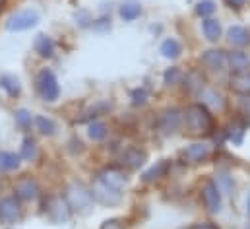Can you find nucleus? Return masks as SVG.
I'll list each match as a JSON object with an SVG mask.
<instances>
[{"mask_svg":"<svg viewBox=\"0 0 250 229\" xmlns=\"http://www.w3.org/2000/svg\"><path fill=\"white\" fill-rule=\"evenodd\" d=\"M85 136L93 144H103L111 136V126L103 118H95L85 124Z\"/></svg>","mask_w":250,"mask_h":229,"instance_id":"nucleus-27","label":"nucleus"},{"mask_svg":"<svg viewBox=\"0 0 250 229\" xmlns=\"http://www.w3.org/2000/svg\"><path fill=\"white\" fill-rule=\"evenodd\" d=\"M217 132H219V144L229 142L233 146H241L245 142V136H247V126L239 118H233L225 126L217 128Z\"/></svg>","mask_w":250,"mask_h":229,"instance_id":"nucleus-21","label":"nucleus"},{"mask_svg":"<svg viewBox=\"0 0 250 229\" xmlns=\"http://www.w3.org/2000/svg\"><path fill=\"white\" fill-rule=\"evenodd\" d=\"M202 33L208 43H217L223 37V25L217 18H206L202 20Z\"/></svg>","mask_w":250,"mask_h":229,"instance_id":"nucleus-31","label":"nucleus"},{"mask_svg":"<svg viewBox=\"0 0 250 229\" xmlns=\"http://www.w3.org/2000/svg\"><path fill=\"white\" fill-rule=\"evenodd\" d=\"M37 212L41 218H45L53 226H64L74 218V212L70 210L66 198L61 190H45L41 200L37 202Z\"/></svg>","mask_w":250,"mask_h":229,"instance_id":"nucleus-3","label":"nucleus"},{"mask_svg":"<svg viewBox=\"0 0 250 229\" xmlns=\"http://www.w3.org/2000/svg\"><path fill=\"white\" fill-rule=\"evenodd\" d=\"M61 192L64 194L74 216H87L93 212L95 202L91 196V188H89V183H85L83 179H80V177L66 179L62 183Z\"/></svg>","mask_w":250,"mask_h":229,"instance_id":"nucleus-2","label":"nucleus"},{"mask_svg":"<svg viewBox=\"0 0 250 229\" xmlns=\"http://www.w3.org/2000/svg\"><path fill=\"white\" fill-rule=\"evenodd\" d=\"M33 92L41 103L55 105L61 101V95H62L61 80L51 66H41L33 74Z\"/></svg>","mask_w":250,"mask_h":229,"instance_id":"nucleus-5","label":"nucleus"},{"mask_svg":"<svg viewBox=\"0 0 250 229\" xmlns=\"http://www.w3.org/2000/svg\"><path fill=\"white\" fill-rule=\"evenodd\" d=\"M211 179H213V183L217 184V188H219V192H221L223 196H233V194H235L237 181H235V177L227 171V169L215 171V175H213Z\"/></svg>","mask_w":250,"mask_h":229,"instance_id":"nucleus-30","label":"nucleus"},{"mask_svg":"<svg viewBox=\"0 0 250 229\" xmlns=\"http://www.w3.org/2000/svg\"><path fill=\"white\" fill-rule=\"evenodd\" d=\"M250 70V55L247 49H231L227 51V72H247Z\"/></svg>","mask_w":250,"mask_h":229,"instance_id":"nucleus-26","label":"nucleus"},{"mask_svg":"<svg viewBox=\"0 0 250 229\" xmlns=\"http://www.w3.org/2000/svg\"><path fill=\"white\" fill-rule=\"evenodd\" d=\"M23 161L20 160L18 152L14 150H0V175L2 177H14L21 171Z\"/></svg>","mask_w":250,"mask_h":229,"instance_id":"nucleus-23","label":"nucleus"},{"mask_svg":"<svg viewBox=\"0 0 250 229\" xmlns=\"http://www.w3.org/2000/svg\"><path fill=\"white\" fill-rule=\"evenodd\" d=\"M33 55L41 60H53L59 55V41L49 33H37L31 43Z\"/></svg>","mask_w":250,"mask_h":229,"instance_id":"nucleus-19","label":"nucleus"},{"mask_svg":"<svg viewBox=\"0 0 250 229\" xmlns=\"http://www.w3.org/2000/svg\"><path fill=\"white\" fill-rule=\"evenodd\" d=\"M31 132H33L35 136H39V138L51 140V138L59 136L61 124H59V120H57L55 116H51V114L35 113V116H33V130H31Z\"/></svg>","mask_w":250,"mask_h":229,"instance_id":"nucleus-20","label":"nucleus"},{"mask_svg":"<svg viewBox=\"0 0 250 229\" xmlns=\"http://www.w3.org/2000/svg\"><path fill=\"white\" fill-rule=\"evenodd\" d=\"M72 20H74V23H76L78 29H91L93 14H91L87 8H78V10H74Z\"/></svg>","mask_w":250,"mask_h":229,"instance_id":"nucleus-36","label":"nucleus"},{"mask_svg":"<svg viewBox=\"0 0 250 229\" xmlns=\"http://www.w3.org/2000/svg\"><path fill=\"white\" fill-rule=\"evenodd\" d=\"M245 229H250V222H247V226H245Z\"/></svg>","mask_w":250,"mask_h":229,"instance_id":"nucleus-46","label":"nucleus"},{"mask_svg":"<svg viewBox=\"0 0 250 229\" xmlns=\"http://www.w3.org/2000/svg\"><path fill=\"white\" fill-rule=\"evenodd\" d=\"M223 198L225 196L219 192V188H217V184L213 183L211 177H208V179H204L200 183V186H198V200H200V206L204 208L206 214H209V216L221 214Z\"/></svg>","mask_w":250,"mask_h":229,"instance_id":"nucleus-8","label":"nucleus"},{"mask_svg":"<svg viewBox=\"0 0 250 229\" xmlns=\"http://www.w3.org/2000/svg\"><path fill=\"white\" fill-rule=\"evenodd\" d=\"M208 86V74L198 66V68H190L185 72L183 82H181V90L188 97H198V93Z\"/></svg>","mask_w":250,"mask_h":229,"instance_id":"nucleus-18","label":"nucleus"},{"mask_svg":"<svg viewBox=\"0 0 250 229\" xmlns=\"http://www.w3.org/2000/svg\"><path fill=\"white\" fill-rule=\"evenodd\" d=\"M113 29V23H111V14H101L99 18H93V23H91V31L97 33V35H105Z\"/></svg>","mask_w":250,"mask_h":229,"instance_id":"nucleus-38","label":"nucleus"},{"mask_svg":"<svg viewBox=\"0 0 250 229\" xmlns=\"http://www.w3.org/2000/svg\"><path fill=\"white\" fill-rule=\"evenodd\" d=\"M33 116L35 113H31L27 107H16L12 111V120H14V126L21 132V134H29L33 130Z\"/></svg>","mask_w":250,"mask_h":229,"instance_id":"nucleus-29","label":"nucleus"},{"mask_svg":"<svg viewBox=\"0 0 250 229\" xmlns=\"http://www.w3.org/2000/svg\"><path fill=\"white\" fill-rule=\"evenodd\" d=\"M217 10V4L215 0H200L196 6H194V14L200 18V20H206V18H213Z\"/></svg>","mask_w":250,"mask_h":229,"instance_id":"nucleus-37","label":"nucleus"},{"mask_svg":"<svg viewBox=\"0 0 250 229\" xmlns=\"http://www.w3.org/2000/svg\"><path fill=\"white\" fill-rule=\"evenodd\" d=\"M93 179H97L99 183H103L105 186L113 188V190H119V192H125V188L130 183V177H128V171L123 169L119 163H107L103 167H99L97 171L91 175Z\"/></svg>","mask_w":250,"mask_h":229,"instance_id":"nucleus-11","label":"nucleus"},{"mask_svg":"<svg viewBox=\"0 0 250 229\" xmlns=\"http://www.w3.org/2000/svg\"><path fill=\"white\" fill-rule=\"evenodd\" d=\"M249 31H250V29H249Z\"/></svg>","mask_w":250,"mask_h":229,"instance_id":"nucleus-48","label":"nucleus"},{"mask_svg":"<svg viewBox=\"0 0 250 229\" xmlns=\"http://www.w3.org/2000/svg\"><path fill=\"white\" fill-rule=\"evenodd\" d=\"M64 150L72 156V158H80V156H83L85 152H87V148H85V144L78 138V136H70V140L66 142V146H64Z\"/></svg>","mask_w":250,"mask_h":229,"instance_id":"nucleus-39","label":"nucleus"},{"mask_svg":"<svg viewBox=\"0 0 250 229\" xmlns=\"http://www.w3.org/2000/svg\"><path fill=\"white\" fill-rule=\"evenodd\" d=\"M245 212H247V216H249L250 220V192L247 194V198H245Z\"/></svg>","mask_w":250,"mask_h":229,"instance_id":"nucleus-44","label":"nucleus"},{"mask_svg":"<svg viewBox=\"0 0 250 229\" xmlns=\"http://www.w3.org/2000/svg\"><path fill=\"white\" fill-rule=\"evenodd\" d=\"M198 64L206 74H223L227 72V51L219 47H211L200 53Z\"/></svg>","mask_w":250,"mask_h":229,"instance_id":"nucleus-13","label":"nucleus"},{"mask_svg":"<svg viewBox=\"0 0 250 229\" xmlns=\"http://www.w3.org/2000/svg\"><path fill=\"white\" fill-rule=\"evenodd\" d=\"M8 192L12 196H16L23 206H31L41 200L45 188L35 173L20 171L18 175L12 177V181L8 184Z\"/></svg>","mask_w":250,"mask_h":229,"instance_id":"nucleus-4","label":"nucleus"},{"mask_svg":"<svg viewBox=\"0 0 250 229\" xmlns=\"http://www.w3.org/2000/svg\"><path fill=\"white\" fill-rule=\"evenodd\" d=\"M149 99H151V93H149V90L146 86H138V88L130 90V105L132 107L142 109V107H146L149 103Z\"/></svg>","mask_w":250,"mask_h":229,"instance_id":"nucleus-35","label":"nucleus"},{"mask_svg":"<svg viewBox=\"0 0 250 229\" xmlns=\"http://www.w3.org/2000/svg\"><path fill=\"white\" fill-rule=\"evenodd\" d=\"M149 156H147V150L138 146V144H130V146H123L119 150V156H117V161L123 169H126L128 173L132 171H140L146 163H147Z\"/></svg>","mask_w":250,"mask_h":229,"instance_id":"nucleus-12","label":"nucleus"},{"mask_svg":"<svg viewBox=\"0 0 250 229\" xmlns=\"http://www.w3.org/2000/svg\"><path fill=\"white\" fill-rule=\"evenodd\" d=\"M173 165H175L173 160H161V161H157L155 165H151L149 169H146V171L142 173L140 181H142L144 184H155V183H159L161 179L171 177Z\"/></svg>","mask_w":250,"mask_h":229,"instance_id":"nucleus-22","label":"nucleus"},{"mask_svg":"<svg viewBox=\"0 0 250 229\" xmlns=\"http://www.w3.org/2000/svg\"><path fill=\"white\" fill-rule=\"evenodd\" d=\"M27 216V206H23L16 196L6 192L0 196V226L4 228H14L21 224Z\"/></svg>","mask_w":250,"mask_h":229,"instance_id":"nucleus-10","label":"nucleus"},{"mask_svg":"<svg viewBox=\"0 0 250 229\" xmlns=\"http://www.w3.org/2000/svg\"><path fill=\"white\" fill-rule=\"evenodd\" d=\"M183 229H192V228H190V226H188V228H183Z\"/></svg>","mask_w":250,"mask_h":229,"instance_id":"nucleus-47","label":"nucleus"},{"mask_svg":"<svg viewBox=\"0 0 250 229\" xmlns=\"http://www.w3.org/2000/svg\"><path fill=\"white\" fill-rule=\"evenodd\" d=\"M0 92H4V95L8 99H20L23 93V84H21L20 76H16L12 72L0 74Z\"/></svg>","mask_w":250,"mask_h":229,"instance_id":"nucleus-24","label":"nucleus"},{"mask_svg":"<svg viewBox=\"0 0 250 229\" xmlns=\"http://www.w3.org/2000/svg\"><path fill=\"white\" fill-rule=\"evenodd\" d=\"M8 184H10L8 177H2V175H0V196H4V194L8 192Z\"/></svg>","mask_w":250,"mask_h":229,"instance_id":"nucleus-43","label":"nucleus"},{"mask_svg":"<svg viewBox=\"0 0 250 229\" xmlns=\"http://www.w3.org/2000/svg\"><path fill=\"white\" fill-rule=\"evenodd\" d=\"M223 4L233 12H243L249 6V0H223Z\"/></svg>","mask_w":250,"mask_h":229,"instance_id":"nucleus-41","label":"nucleus"},{"mask_svg":"<svg viewBox=\"0 0 250 229\" xmlns=\"http://www.w3.org/2000/svg\"><path fill=\"white\" fill-rule=\"evenodd\" d=\"M227 88L237 97H249L250 95V70L247 72H235L227 76Z\"/></svg>","mask_w":250,"mask_h":229,"instance_id":"nucleus-25","label":"nucleus"},{"mask_svg":"<svg viewBox=\"0 0 250 229\" xmlns=\"http://www.w3.org/2000/svg\"><path fill=\"white\" fill-rule=\"evenodd\" d=\"M217 130L215 114L208 107H204L200 101H192L187 107H183V134H187L194 140L211 138Z\"/></svg>","mask_w":250,"mask_h":229,"instance_id":"nucleus-1","label":"nucleus"},{"mask_svg":"<svg viewBox=\"0 0 250 229\" xmlns=\"http://www.w3.org/2000/svg\"><path fill=\"white\" fill-rule=\"evenodd\" d=\"M215 154V148L206 142V140H194L188 146L179 150L177 156V163L183 167H196V165H204L208 163Z\"/></svg>","mask_w":250,"mask_h":229,"instance_id":"nucleus-6","label":"nucleus"},{"mask_svg":"<svg viewBox=\"0 0 250 229\" xmlns=\"http://www.w3.org/2000/svg\"><path fill=\"white\" fill-rule=\"evenodd\" d=\"M153 130L163 138H171V136L183 132V107L169 105V107L161 109L155 114Z\"/></svg>","mask_w":250,"mask_h":229,"instance_id":"nucleus-7","label":"nucleus"},{"mask_svg":"<svg viewBox=\"0 0 250 229\" xmlns=\"http://www.w3.org/2000/svg\"><path fill=\"white\" fill-rule=\"evenodd\" d=\"M144 14V8H142V4L140 2H134V0H130V2H123L121 6H119V16H121V20L123 22H136L140 16Z\"/></svg>","mask_w":250,"mask_h":229,"instance_id":"nucleus-33","label":"nucleus"},{"mask_svg":"<svg viewBox=\"0 0 250 229\" xmlns=\"http://www.w3.org/2000/svg\"><path fill=\"white\" fill-rule=\"evenodd\" d=\"M196 99H198L204 107H208L213 114L225 113V111L229 109V99H227V95H225L221 90L211 88V86H206V88L198 93Z\"/></svg>","mask_w":250,"mask_h":229,"instance_id":"nucleus-15","label":"nucleus"},{"mask_svg":"<svg viewBox=\"0 0 250 229\" xmlns=\"http://www.w3.org/2000/svg\"><path fill=\"white\" fill-rule=\"evenodd\" d=\"M6 8H8V0H0V18H2V14L6 12Z\"/></svg>","mask_w":250,"mask_h":229,"instance_id":"nucleus-45","label":"nucleus"},{"mask_svg":"<svg viewBox=\"0 0 250 229\" xmlns=\"http://www.w3.org/2000/svg\"><path fill=\"white\" fill-rule=\"evenodd\" d=\"M89 188H91L93 202H95L97 206L115 208V206L123 204V200H125V192L113 190V188L105 186L103 183H99V181H97V179H93V177H91V181H89Z\"/></svg>","mask_w":250,"mask_h":229,"instance_id":"nucleus-14","label":"nucleus"},{"mask_svg":"<svg viewBox=\"0 0 250 229\" xmlns=\"http://www.w3.org/2000/svg\"><path fill=\"white\" fill-rule=\"evenodd\" d=\"M192 229H221L215 222H211V220H204V222H196V224H192L190 226Z\"/></svg>","mask_w":250,"mask_h":229,"instance_id":"nucleus-42","label":"nucleus"},{"mask_svg":"<svg viewBox=\"0 0 250 229\" xmlns=\"http://www.w3.org/2000/svg\"><path fill=\"white\" fill-rule=\"evenodd\" d=\"M39 22H41V14L35 8H21V10L12 12L4 20V29L10 33H23V31L37 27Z\"/></svg>","mask_w":250,"mask_h":229,"instance_id":"nucleus-9","label":"nucleus"},{"mask_svg":"<svg viewBox=\"0 0 250 229\" xmlns=\"http://www.w3.org/2000/svg\"><path fill=\"white\" fill-rule=\"evenodd\" d=\"M99 229H128V226L123 218H109L99 226Z\"/></svg>","mask_w":250,"mask_h":229,"instance_id":"nucleus-40","label":"nucleus"},{"mask_svg":"<svg viewBox=\"0 0 250 229\" xmlns=\"http://www.w3.org/2000/svg\"><path fill=\"white\" fill-rule=\"evenodd\" d=\"M183 76H185V70L181 66H169V68L163 70L161 80H163V86L165 88H181Z\"/></svg>","mask_w":250,"mask_h":229,"instance_id":"nucleus-34","label":"nucleus"},{"mask_svg":"<svg viewBox=\"0 0 250 229\" xmlns=\"http://www.w3.org/2000/svg\"><path fill=\"white\" fill-rule=\"evenodd\" d=\"M18 156L27 165H37L41 161L43 148H41V144H39V140H37V136L33 132L23 134V138L20 142V148H18Z\"/></svg>","mask_w":250,"mask_h":229,"instance_id":"nucleus-16","label":"nucleus"},{"mask_svg":"<svg viewBox=\"0 0 250 229\" xmlns=\"http://www.w3.org/2000/svg\"><path fill=\"white\" fill-rule=\"evenodd\" d=\"M225 41L233 49H247L250 47V31L245 25H231L225 31Z\"/></svg>","mask_w":250,"mask_h":229,"instance_id":"nucleus-28","label":"nucleus"},{"mask_svg":"<svg viewBox=\"0 0 250 229\" xmlns=\"http://www.w3.org/2000/svg\"><path fill=\"white\" fill-rule=\"evenodd\" d=\"M111 111H113V101L111 99H95L91 105H87L80 113H76V118L72 120V124H87L95 118H103Z\"/></svg>","mask_w":250,"mask_h":229,"instance_id":"nucleus-17","label":"nucleus"},{"mask_svg":"<svg viewBox=\"0 0 250 229\" xmlns=\"http://www.w3.org/2000/svg\"><path fill=\"white\" fill-rule=\"evenodd\" d=\"M159 53H161V57L167 58V60H179V58L183 57V53H185V47H183V43L179 39L167 37L159 45Z\"/></svg>","mask_w":250,"mask_h":229,"instance_id":"nucleus-32","label":"nucleus"}]
</instances>
